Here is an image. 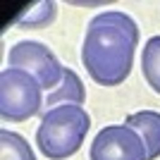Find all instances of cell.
<instances>
[{
	"label": "cell",
	"instance_id": "6da1fadb",
	"mask_svg": "<svg viewBox=\"0 0 160 160\" xmlns=\"http://www.w3.org/2000/svg\"><path fill=\"white\" fill-rule=\"evenodd\" d=\"M139 27L132 14L105 10L91 17L81 41V62L98 86H120L132 72Z\"/></svg>",
	"mask_w": 160,
	"mask_h": 160
},
{
	"label": "cell",
	"instance_id": "7a4b0ae2",
	"mask_svg": "<svg viewBox=\"0 0 160 160\" xmlns=\"http://www.w3.org/2000/svg\"><path fill=\"white\" fill-rule=\"evenodd\" d=\"M88 129L91 117L81 105H58L41 117L36 146L48 160H67L81 148Z\"/></svg>",
	"mask_w": 160,
	"mask_h": 160
},
{
	"label": "cell",
	"instance_id": "3957f363",
	"mask_svg": "<svg viewBox=\"0 0 160 160\" xmlns=\"http://www.w3.org/2000/svg\"><path fill=\"white\" fill-rule=\"evenodd\" d=\"M43 88L29 72L5 67L0 72V117L5 122H27L43 110Z\"/></svg>",
	"mask_w": 160,
	"mask_h": 160
},
{
	"label": "cell",
	"instance_id": "277c9868",
	"mask_svg": "<svg viewBox=\"0 0 160 160\" xmlns=\"http://www.w3.org/2000/svg\"><path fill=\"white\" fill-rule=\"evenodd\" d=\"M7 67L29 72L46 93H50L65 77V67L58 55L41 41H17L7 53Z\"/></svg>",
	"mask_w": 160,
	"mask_h": 160
},
{
	"label": "cell",
	"instance_id": "5b68a950",
	"mask_svg": "<svg viewBox=\"0 0 160 160\" xmlns=\"http://www.w3.org/2000/svg\"><path fill=\"white\" fill-rule=\"evenodd\" d=\"M91 160H148L146 143L127 124L103 127L88 148Z\"/></svg>",
	"mask_w": 160,
	"mask_h": 160
},
{
	"label": "cell",
	"instance_id": "8992f818",
	"mask_svg": "<svg viewBox=\"0 0 160 160\" xmlns=\"http://www.w3.org/2000/svg\"><path fill=\"white\" fill-rule=\"evenodd\" d=\"M84 100H86L84 81L79 79V74L74 72V69L65 67L62 81L50 93H46V98H43V112H48V110H53L58 105H81Z\"/></svg>",
	"mask_w": 160,
	"mask_h": 160
},
{
	"label": "cell",
	"instance_id": "52a82bcc",
	"mask_svg": "<svg viewBox=\"0 0 160 160\" xmlns=\"http://www.w3.org/2000/svg\"><path fill=\"white\" fill-rule=\"evenodd\" d=\"M127 127L141 136V141L146 143L148 160L160 158V112L155 110H141V112H132L124 120Z\"/></svg>",
	"mask_w": 160,
	"mask_h": 160
},
{
	"label": "cell",
	"instance_id": "ba28073f",
	"mask_svg": "<svg viewBox=\"0 0 160 160\" xmlns=\"http://www.w3.org/2000/svg\"><path fill=\"white\" fill-rule=\"evenodd\" d=\"M141 72H143L146 84L160 96V36H151V38L143 43Z\"/></svg>",
	"mask_w": 160,
	"mask_h": 160
},
{
	"label": "cell",
	"instance_id": "9c48e42d",
	"mask_svg": "<svg viewBox=\"0 0 160 160\" xmlns=\"http://www.w3.org/2000/svg\"><path fill=\"white\" fill-rule=\"evenodd\" d=\"M55 17H58V5L53 0H38L29 10H24L14 22L24 29H43L48 24H53Z\"/></svg>",
	"mask_w": 160,
	"mask_h": 160
},
{
	"label": "cell",
	"instance_id": "30bf717a",
	"mask_svg": "<svg viewBox=\"0 0 160 160\" xmlns=\"http://www.w3.org/2000/svg\"><path fill=\"white\" fill-rule=\"evenodd\" d=\"M0 160H36V153L22 134L2 129L0 132Z\"/></svg>",
	"mask_w": 160,
	"mask_h": 160
}]
</instances>
